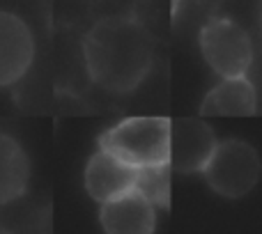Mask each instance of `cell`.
<instances>
[{
    "mask_svg": "<svg viewBox=\"0 0 262 234\" xmlns=\"http://www.w3.org/2000/svg\"><path fill=\"white\" fill-rule=\"evenodd\" d=\"M83 60L95 85L124 95L136 90L152 69L154 39L136 18L106 16L88 30Z\"/></svg>",
    "mask_w": 262,
    "mask_h": 234,
    "instance_id": "cell-1",
    "label": "cell"
},
{
    "mask_svg": "<svg viewBox=\"0 0 262 234\" xmlns=\"http://www.w3.org/2000/svg\"><path fill=\"white\" fill-rule=\"evenodd\" d=\"M170 120L168 117H129L115 124L99 140V147L108 149L134 168L168 163Z\"/></svg>",
    "mask_w": 262,
    "mask_h": 234,
    "instance_id": "cell-2",
    "label": "cell"
},
{
    "mask_svg": "<svg viewBox=\"0 0 262 234\" xmlns=\"http://www.w3.org/2000/svg\"><path fill=\"white\" fill-rule=\"evenodd\" d=\"M260 170L262 163L253 145L230 138L216 143L212 156L203 168V175L214 193L228 200H237L255 189Z\"/></svg>",
    "mask_w": 262,
    "mask_h": 234,
    "instance_id": "cell-3",
    "label": "cell"
},
{
    "mask_svg": "<svg viewBox=\"0 0 262 234\" xmlns=\"http://www.w3.org/2000/svg\"><path fill=\"white\" fill-rule=\"evenodd\" d=\"M200 51L209 69L221 78L242 76L253 64L249 32L230 18H212L200 30Z\"/></svg>",
    "mask_w": 262,
    "mask_h": 234,
    "instance_id": "cell-4",
    "label": "cell"
},
{
    "mask_svg": "<svg viewBox=\"0 0 262 234\" xmlns=\"http://www.w3.org/2000/svg\"><path fill=\"white\" fill-rule=\"evenodd\" d=\"M216 135L203 117H177L170 120V140H168V166L180 175L203 172L209 161Z\"/></svg>",
    "mask_w": 262,
    "mask_h": 234,
    "instance_id": "cell-5",
    "label": "cell"
},
{
    "mask_svg": "<svg viewBox=\"0 0 262 234\" xmlns=\"http://www.w3.org/2000/svg\"><path fill=\"white\" fill-rule=\"evenodd\" d=\"M35 60V39L21 16L0 9V87L21 81Z\"/></svg>",
    "mask_w": 262,
    "mask_h": 234,
    "instance_id": "cell-6",
    "label": "cell"
},
{
    "mask_svg": "<svg viewBox=\"0 0 262 234\" xmlns=\"http://www.w3.org/2000/svg\"><path fill=\"white\" fill-rule=\"evenodd\" d=\"M136 172H138V168L124 163L108 149L99 147L88 161L83 181H85V191L90 193V198L101 204L134 191Z\"/></svg>",
    "mask_w": 262,
    "mask_h": 234,
    "instance_id": "cell-7",
    "label": "cell"
},
{
    "mask_svg": "<svg viewBox=\"0 0 262 234\" xmlns=\"http://www.w3.org/2000/svg\"><path fill=\"white\" fill-rule=\"evenodd\" d=\"M99 223L108 234H149L157 227V209L138 191H129L101 202Z\"/></svg>",
    "mask_w": 262,
    "mask_h": 234,
    "instance_id": "cell-8",
    "label": "cell"
},
{
    "mask_svg": "<svg viewBox=\"0 0 262 234\" xmlns=\"http://www.w3.org/2000/svg\"><path fill=\"white\" fill-rule=\"evenodd\" d=\"M258 110V92L253 83L242 76H226L205 95L200 115L205 117H249Z\"/></svg>",
    "mask_w": 262,
    "mask_h": 234,
    "instance_id": "cell-9",
    "label": "cell"
},
{
    "mask_svg": "<svg viewBox=\"0 0 262 234\" xmlns=\"http://www.w3.org/2000/svg\"><path fill=\"white\" fill-rule=\"evenodd\" d=\"M30 158L14 135L0 131V207L16 202L28 191Z\"/></svg>",
    "mask_w": 262,
    "mask_h": 234,
    "instance_id": "cell-10",
    "label": "cell"
},
{
    "mask_svg": "<svg viewBox=\"0 0 262 234\" xmlns=\"http://www.w3.org/2000/svg\"><path fill=\"white\" fill-rule=\"evenodd\" d=\"M134 191H138L154 209H168L170 204V166H147L136 172Z\"/></svg>",
    "mask_w": 262,
    "mask_h": 234,
    "instance_id": "cell-11",
    "label": "cell"
}]
</instances>
